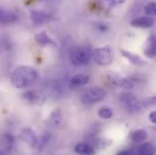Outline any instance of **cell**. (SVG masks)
Instances as JSON below:
<instances>
[{
	"label": "cell",
	"mask_w": 156,
	"mask_h": 155,
	"mask_svg": "<svg viewBox=\"0 0 156 155\" xmlns=\"http://www.w3.org/2000/svg\"><path fill=\"white\" fill-rule=\"evenodd\" d=\"M38 79V73L30 66H18L11 74L10 82L17 89H25L32 86Z\"/></svg>",
	"instance_id": "1"
},
{
	"label": "cell",
	"mask_w": 156,
	"mask_h": 155,
	"mask_svg": "<svg viewBox=\"0 0 156 155\" xmlns=\"http://www.w3.org/2000/svg\"><path fill=\"white\" fill-rule=\"evenodd\" d=\"M93 50L89 46L76 47L70 52V61L75 65H83L92 58Z\"/></svg>",
	"instance_id": "2"
},
{
	"label": "cell",
	"mask_w": 156,
	"mask_h": 155,
	"mask_svg": "<svg viewBox=\"0 0 156 155\" xmlns=\"http://www.w3.org/2000/svg\"><path fill=\"white\" fill-rule=\"evenodd\" d=\"M93 60L99 65H108L113 61V51L110 46H104L96 48L93 51Z\"/></svg>",
	"instance_id": "3"
},
{
	"label": "cell",
	"mask_w": 156,
	"mask_h": 155,
	"mask_svg": "<svg viewBox=\"0 0 156 155\" xmlns=\"http://www.w3.org/2000/svg\"><path fill=\"white\" fill-rule=\"evenodd\" d=\"M105 97V92L101 88H90L83 93L81 95V102L83 104H94L101 102Z\"/></svg>",
	"instance_id": "4"
},
{
	"label": "cell",
	"mask_w": 156,
	"mask_h": 155,
	"mask_svg": "<svg viewBox=\"0 0 156 155\" xmlns=\"http://www.w3.org/2000/svg\"><path fill=\"white\" fill-rule=\"evenodd\" d=\"M120 102L127 108L129 111H139L141 108L140 103L138 102L136 96L132 93H123L120 96Z\"/></svg>",
	"instance_id": "5"
},
{
	"label": "cell",
	"mask_w": 156,
	"mask_h": 155,
	"mask_svg": "<svg viewBox=\"0 0 156 155\" xmlns=\"http://www.w3.org/2000/svg\"><path fill=\"white\" fill-rule=\"evenodd\" d=\"M155 20L152 16H139L131 21V26L137 28H149L154 26Z\"/></svg>",
	"instance_id": "6"
},
{
	"label": "cell",
	"mask_w": 156,
	"mask_h": 155,
	"mask_svg": "<svg viewBox=\"0 0 156 155\" xmlns=\"http://www.w3.org/2000/svg\"><path fill=\"white\" fill-rule=\"evenodd\" d=\"M20 139L23 142H25L27 144H28L30 147H36L37 144V141H38L37 135L30 128H26L21 132Z\"/></svg>",
	"instance_id": "7"
},
{
	"label": "cell",
	"mask_w": 156,
	"mask_h": 155,
	"mask_svg": "<svg viewBox=\"0 0 156 155\" xmlns=\"http://www.w3.org/2000/svg\"><path fill=\"white\" fill-rule=\"evenodd\" d=\"M30 17L35 26H42L50 20V16L47 13L39 10H31Z\"/></svg>",
	"instance_id": "8"
},
{
	"label": "cell",
	"mask_w": 156,
	"mask_h": 155,
	"mask_svg": "<svg viewBox=\"0 0 156 155\" xmlns=\"http://www.w3.org/2000/svg\"><path fill=\"white\" fill-rule=\"evenodd\" d=\"M144 54L148 58H153L156 55V37L151 36L144 44Z\"/></svg>",
	"instance_id": "9"
},
{
	"label": "cell",
	"mask_w": 156,
	"mask_h": 155,
	"mask_svg": "<svg viewBox=\"0 0 156 155\" xmlns=\"http://www.w3.org/2000/svg\"><path fill=\"white\" fill-rule=\"evenodd\" d=\"M111 81L112 83L116 85L118 87L123 88V89H133L134 87V83L133 81L128 79L126 77H122L117 75H113L111 77Z\"/></svg>",
	"instance_id": "10"
},
{
	"label": "cell",
	"mask_w": 156,
	"mask_h": 155,
	"mask_svg": "<svg viewBox=\"0 0 156 155\" xmlns=\"http://www.w3.org/2000/svg\"><path fill=\"white\" fill-rule=\"evenodd\" d=\"M18 20V16L11 11L0 9V25L12 24Z\"/></svg>",
	"instance_id": "11"
},
{
	"label": "cell",
	"mask_w": 156,
	"mask_h": 155,
	"mask_svg": "<svg viewBox=\"0 0 156 155\" xmlns=\"http://www.w3.org/2000/svg\"><path fill=\"white\" fill-rule=\"evenodd\" d=\"M121 53H122V55L130 63H132L133 65H136V66H143V65H144L147 64V63H146L145 61H144L143 58L140 57L138 55L133 54V53L128 52V51H125V50H123V49L121 50Z\"/></svg>",
	"instance_id": "12"
},
{
	"label": "cell",
	"mask_w": 156,
	"mask_h": 155,
	"mask_svg": "<svg viewBox=\"0 0 156 155\" xmlns=\"http://www.w3.org/2000/svg\"><path fill=\"white\" fill-rule=\"evenodd\" d=\"M22 97L28 103L35 104H41L43 103V97L38 94L37 92L35 91H27L26 93H24L22 94Z\"/></svg>",
	"instance_id": "13"
},
{
	"label": "cell",
	"mask_w": 156,
	"mask_h": 155,
	"mask_svg": "<svg viewBox=\"0 0 156 155\" xmlns=\"http://www.w3.org/2000/svg\"><path fill=\"white\" fill-rule=\"evenodd\" d=\"M35 40L37 44H38L40 46H46V45H54L55 46V42L50 38V37L45 32H40L36 35Z\"/></svg>",
	"instance_id": "14"
},
{
	"label": "cell",
	"mask_w": 156,
	"mask_h": 155,
	"mask_svg": "<svg viewBox=\"0 0 156 155\" xmlns=\"http://www.w3.org/2000/svg\"><path fill=\"white\" fill-rule=\"evenodd\" d=\"M89 76L85 74H78L76 75L75 76L71 78L70 80V85L72 87H80L84 84H86L89 82Z\"/></svg>",
	"instance_id": "15"
},
{
	"label": "cell",
	"mask_w": 156,
	"mask_h": 155,
	"mask_svg": "<svg viewBox=\"0 0 156 155\" xmlns=\"http://www.w3.org/2000/svg\"><path fill=\"white\" fill-rule=\"evenodd\" d=\"M76 153H77L79 154H94L95 153V150L94 148V146L88 144V143H78L77 145L75 148Z\"/></svg>",
	"instance_id": "16"
},
{
	"label": "cell",
	"mask_w": 156,
	"mask_h": 155,
	"mask_svg": "<svg viewBox=\"0 0 156 155\" xmlns=\"http://www.w3.org/2000/svg\"><path fill=\"white\" fill-rule=\"evenodd\" d=\"M137 154H143V155H152L154 154L155 153V147L150 143H144L143 145H141L137 150Z\"/></svg>",
	"instance_id": "17"
},
{
	"label": "cell",
	"mask_w": 156,
	"mask_h": 155,
	"mask_svg": "<svg viewBox=\"0 0 156 155\" xmlns=\"http://www.w3.org/2000/svg\"><path fill=\"white\" fill-rule=\"evenodd\" d=\"M147 132L144 129H139V130H136L134 131L132 135H131V139L133 140V142L134 143H142L144 142V140L147 139Z\"/></svg>",
	"instance_id": "18"
},
{
	"label": "cell",
	"mask_w": 156,
	"mask_h": 155,
	"mask_svg": "<svg viewBox=\"0 0 156 155\" xmlns=\"http://www.w3.org/2000/svg\"><path fill=\"white\" fill-rule=\"evenodd\" d=\"M111 143H112V142L110 140H108V139L98 138V139H95L94 141V148H96V149H99V150H103V149H105L108 146H110Z\"/></svg>",
	"instance_id": "19"
},
{
	"label": "cell",
	"mask_w": 156,
	"mask_h": 155,
	"mask_svg": "<svg viewBox=\"0 0 156 155\" xmlns=\"http://www.w3.org/2000/svg\"><path fill=\"white\" fill-rule=\"evenodd\" d=\"M98 115L101 117L102 119L107 120L110 119L113 116V112L109 107H102L98 111Z\"/></svg>",
	"instance_id": "20"
},
{
	"label": "cell",
	"mask_w": 156,
	"mask_h": 155,
	"mask_svg": "<svg viewBox=\"0 0 156 155\" xmlns=\"http://www.w3.org/2000/svg\"><path fill=\"white\" fill-rule=\"evenodd\" d=\"M144 13L149 16H156V3L150 2L144 6Z\"/></svg>",
	"instance_id": "21"
},
{
	"label": "cell",
	"mask_w": 156,
	"mask_h": 155,
	"mask_svg": "<svg viewBox=\"0 0 156 155\" xmlns=\"http://www.w3.org/2000/svg\"><path fill=\"white\" fill-rule=\"evenodd\" d=\"M3 143H4V146L5 148L6 151H10L12 146H13V143H14V138L11 134L6 133L4 135L3 137Z\"/></svg>",
	"instance_id": "22"
},
{
	"label": "cell",
	"mask_w": 156,
	"mask_h": 155,
	"mask_svg": "<svg viewBox=\"0 0 156 155\" xmlns=\"http://www.w3.org/2000/svg\"><path fill=\"white\" fill-rule=\"evenodd\" d=\"M49 140H50V134H48V133H44V135H42L41 136V138L38 139V141H37V146L38 147L39 150H42L46 144H47V143L49 142Z\"/></svg>",
	"instance_id": "23"
},
{
	"label": "cell",
	"mask_w": 156,
	"mask_h": 155,
	"mask_svg": "<svg viewBox=\"0 0 156 155\" xmlns=\"http://www.w3.org/2000/svg\"><path fill=\"white\" fill-rule=\"evenodd\" d=\"M126 1L127 0H105L106 5L109 7H114V6H116V5H119L124 4Z\"/></svg>",
	"instance_id": "24"
},
{
	"label": "cell",
	"mask_w": 156,
	"mask_h": 155,
	"mask_svg": "<svg viewBox=\"0 0 156 155\" xmlns=\"http://www.w3.org/2000/svg\"><path fill=\"white\" fill-rule=\"evenodd\" d=\"M51 120L54 122L55 124H58L60 122H61V115H60V113L55 111L51 115Z\"/></svg>",
	"instance_id": "25"
},
{
	"label": "cell",
	"mask_w": 156,
	"mask_h": 155,
	"mask_svg": "<svg viewBox=\"0 0 156 155\" xmlns=\"http://www.w3.org/2000/svg\"><path fill=\"white\" fill-rule=\"evenodd\" d=\"M144 105H156V97L148 98L143 102Z\"/></svg>",
	"instance_id": "26"
},
{
	"label": "cell",
	"mask_w": 156,
	"mask_h": 155,
	"mask_svg": "<svg viewBox=\"0 0 156 155\" xmlns=\"http://www.w3.org/2000/svg\"><path fill=\"white\" fill-rule=\"evenodd\" d=\"M97 28H98V30H100V31L105 32V31L108 29V26H107L106 25L103 24V23H100V24L97 25Z\"/></svg>",
	"instance_id": "27"
},
{
	"label": "cell",
	"mask_w": 156,
	"mask_h": 155,
	"mask_svg": "<svg viewBox=\"0 0 156 155\" xmlns=\"http://www.w3.org/2000/svg\"><path fill=\"white\" fill-rule=\"evenodd\" d=\"M149 119H150V121H151L153 123L156 124V111L155 112L151 113V114H149Z\"/></svg>",
	"instance_id": "28"
},
{
	"label": "cell",
	"mask_w": 156,
	"mask_h": 155,
	"mask_svg": "<svg viewBox=\"0 0 156 155\" xmlns=\"http://www.w3.org/2000/svg\"><path fill=\"white\" fill-rule=\"evenodd\" d=\"M43 1H44V2H57L59 0H43Z\"/></svg>",
	"instance_id": "29"
}]
</instances>
